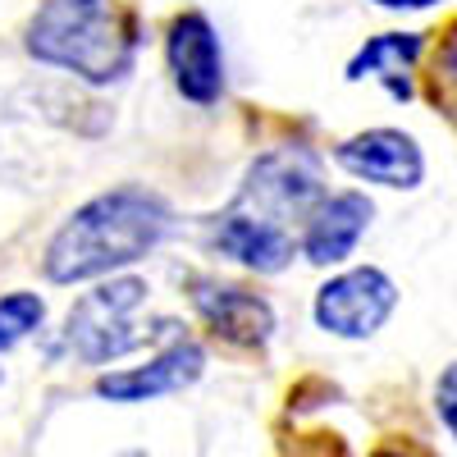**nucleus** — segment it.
Listing matches in <instances>:
<instances>
[{"label": "nucleus", "instance_id": "16", "mask_svg": "<svg viewBox=\"0 0 457 457\" xmlns=\"http://www.w3.org/2000/svg\"><path fill=\"white\" fill-rule=\"evenodd\" d=\"M375 5H385V10H430L435 0H375Z\"/></svg>", "mask_w": 457, "mask_h": 457}, {"label": "nucleus", "instance_id": "4", "mask_svg": "<svg viewBox=\"0 0 457 457\" xmlns=\"http://www.w3.org/2000/svg\"><path fill=\"white\" fill-rule=\"evenodd\" d=\"M146 297V284L137 275H124V279H110L92 293H83L73 302V312L64 320V338L69 348L79 353L83 361L101 366V361H114L133 348H142L146 338L129 334V316L142 307Z\"/></svg>", "mask_w": 457, "mask_h": 457}, {"label": "nucleus", "instance_id": "15", "mask_svg": "<svg viewBox=\"0 0 457 457\" xmlns=\"http://www.w3.org/2000/svg\"><path fill=\"white\" fill-rule=\"evenodd\" d=\"M435 407H439V416H444L448 435L457 439V361L439 375V385H435Z\"/></svg>", "mask_w": 457, "mask_h": 457}, {"label": "nucleus", "instance_id": "8", "mask_svg": "<svg viewBox=\"0 0 457 457\" xmlns=\"http://www.w3.org/2000/svg\"><path fill=\"white\" fill-rule=\"evenodd\" d=\"M334 161L353 179H366L379 187H421V179H426L421 146L403 129H366L348 142H338Z\"/></svg>", "mask_w": 457, "mask_h": 457}, {"label": "nucleus", "instance_id": "17", "mask_svg": "<svg viewBox=\"0 0 457 457\" xmlns=\"http://www.w3.org/2000/svg\"><path fill=\"white\" fill-rule=\"evenodd\" d=\"M370 457H407V453H398V448H379V453H370Z\"/></svg>", "mask_w": 457, "mask_h": 457}, {"label": "nucleus", "instance_id": "11", "mask_svg": "<svg viewBox=\"0 0 457 457\" xmlns=\"http://www.w3.org/2000/svg\"><path fill=\"white\" fill-rule=\"evenodd\" d=\"M426 51V32H379L348 60V83H385L394 101H411V69Z\"/></svg>", "mask_w": 457, "mask_h": 457}, {"label": "nucleus", "instance_id": "6", "mask_svg": "<svg viewBox=\"0 0 457 457\" xmlns=\"http://www.w3.org/2000/svg\"><path fill=\"white\" fill-rule=\"evenodd\" d=\"M165 60L174 73V87L193 105H215L224 92V51L211 19L202 10H183L170 19L165 32Z\"/></svg>", "mask_w": 457, "mask_h": 457}, {"label": "nucleus", "instance_id": "3", "mask_svg": "<svg viewBox=\"0 0 457 457\" xmlns=\"http://www.w3.org/2000/svg\"><path fill=\"white\" fill-rule=\"evenodd\" d=\"M320 202H325L320 161L307 146H284V151H265L261 161H252L234 206L224 215L293 238V220H312Z\"/></svg>", "mask_w": 457, "mask_h": 457}, {"label": "nucleus", "instance_id": "13", "mask_svg": "<svg viewBox=\"0 0 457 457\" xmlns=\"http://www.w3.org/2000/svg\"><path fill=\"white\" fill-rule=\"evenodd\" d=\"M46 302L37 293H10L0 297V353H10L14 343H23L32 329H42Z\"/></svg>", "mask_w": 457, "mask_h": 457}, {"label": "nucleus", "instance_id": "14", "mask_svg": "<svg viewBox=\"0 0 457 457\" xmlns=\"http://www.w3.org/2000/svg\"><path fill=\"white\" fill-rule=\"evenodd\" d=\"M430 96L457 120V19L439 32V46L430 55Z\"/></svg>", "mask_w": 457, "mask_h": 457}, {"label": "nucleus", "instance_id": "9", "mask_svg": "<svg viewBox=\"0 0 457 457\" xmlns=\"http://www.w3.org/2000/svg\"><path fill=\"white\" fill-rule=\"evenodd\" d=\"M202 370H206L202 343H193V338H174L170 348L156 353L146 366L101 375V379H96V398H110V403H151V398L183 394L187 385H197Z\"/></svg>", "mask_w": 457, "mask_h": 457}, {"label": "nucleus", "instance_id": "10", "mask_svg": "<svg viewBox=\"0 0 457 457\" xmlns=\"http://www.w3.org/2000/svg\"><path fill=\"white\" fill-rule=\"evenodd\" d=\"M370 197L366 193H334L325 197L312 220L302 224V256H307L312 265H338L348 261L361 243V234L370 228Z\"/></svg>", "mask_w": 457, "mask_h": 457}, {"label": "nucleus", "instance_id": "1", "mask_svg": "<svg viewBox=\"0 0 457 457\" xmlns=\"http://www.w3.org/2000/svg\"><path fill=\"white\" fill-rule=\"evenodd\" d=\"M170 206L161 193L137 183L110 187L96 193L92 202H83L73 211L42 252L46 279L51 284H83V279H101L110 270H124V265L151 256L165 234H170Z\"/></svg>", "mask_w": 457, "mask_h": 457}, {"label": "nucleus", "instance_id": "7", "mask_svg": "<svg viewBox=\"0 0 457 457\" xmlns=\"http://www.w3.org/2000/svg\"><path fill=\"white\" fill-rule=\"evenodd\" d=\"M193 307L206 320V329H215L220 338L238 343V348H261L275 329V312L261 293L243 288V284H224L215 275H193L187 279Z\"/></svg>", "mask_w": 457, "mask_h": 457}, {"label": "nucleus", "instance_id": "5", "mask_svg": "<svg viewBox=\"0 0 457 457\" xmlns=\"http://www.w3.org/2000/svg\"><path fill=\"white\" fill-rule=\"evenodd\" d=\"M398 307V284L375 270V265H357L343 270L316 293V325L334 338H370Z\"/></svg>", "mask_w": 457, "mask_h": 457}, {"label": "nucleus", "instance_id": "2", "mask_svg": "<svg viewBox=\"0 0 457 457\" xmlns=\"http://www.w3.org/2000/svg\"><path fill=\"white\" fill-rule=\"evenodd\" d=\"M137 14L110 0H46L23 32L32 60L79 73L92 87L120 83L137 60Z\"/></svg>", "mask_w": 457, "mask_h": 457}, {"label": "nucleus", "instance_id": "12", "mask_svg": "<svg viewBox=\"0 0 457 457\" xmlns=\"http://www.w3.org/2000/svg\"><path fill=\"white\" fill-rule=\"evenodd\" d=\"M211 243H215L224 256L243 261L247 270H261V275H279L284 265L293 261V238L270 234V228H256V224L234 220V215H215Z\"/></svg>", "mask_w": 457, "mask_h": 457}]
</instances>
